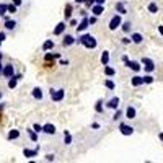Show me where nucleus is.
Wrapping results in <instances>:
<instances>
[{"mask_svg":"<svg viewBox=\"0 0 163 163\" xmlns=\"http://www.w3.org/2000/svg\"><path fill=\"white\" fill-rule=\"evenodd\" d=\"M131 41H132V43H135V44H140L142 41H144V36H142L140 33H134V34L131 36Z\"/></svg>","mask_w":163,"mask_h":163,"instance_id":"21","label":"nucleus"},{"mask_svg":"<svg viewBox=\"0 0 163 163\" xmlns=\"http://www.w3.org/2000/svg\"><path fill=\"white\" fill-rule=\"evenodd\" d=\"M144 83H153V77L152 75H145L144 77Z\"/></svg>","mask_w":163,"mask_h":163,"instance_id":"36","label":"nucleus"},{"mask_svg":"<svg viewBox=\"0 0 163 163\" xmlns=\"http://www.w3.org/2000/svg\"><path fill=\"white\" fill-rule=\"evenodd\" d=\"M147 8H149L150 13H157V11H158V5L153 4V2H152V4H149V7H147Z\"/></svg>","mask_w":163,"mask_h":163,"instance_id":"31","label":"nucleus"},{"mask_svg":"<svg viewBox=\"0 0 163 163\" xmlns=\"http://www.w3.org/2000/svg\"><path fill=\"white\" fill-rule=\"evenodd\" d=\"M7 139L8 140H16V139H20V131H18V129H11V131H8Z\"/></svg>","mask_w":163,"mask_h":163,"instance_id":"17","label":"nucleus"},{"mask_svg":"<svg viewBox=\"0 0 163 163\" xmlns=\"http://www.w3.org/2000/svg\"><path fill=\"white\" fill-rule=\"evenodd\" d=\"M116 10H117V13H119V15H126V13H127V10H126V7H124L122 2H117V4H116Z\"/></svg>","mask_w":163,"mask_h":163,"instance_id":"23","label":"nucleus"},{"mask_svg":"<svg viewBox=\"0 0 163 163\" xmlns=\"http://www.w3.org/2000/svg\"><path fill=\"white\" fill-rule=\"evenodd\" d=\"M142 64H144V69H145L149 74L155 70V64H153V60L149 59V57H144V59H142Z\"/></svg>","mask_w":163,"mask_h":163,"instance_id":"5","label":"nucleus"},{"mask_svg":"<svg viewBox=\"0 0 163 163\" xmlns=\"http://www.w3.org/2000/svg\"><path fill=\"white\" fill-rule=\"evenodd\" d=\"M101 64H103V65L109 64V52H108V51H104V52L101 54Z\"/></svg>","mask_w":163,"mask_h":163,"instance_id":"25","label":"nucleus"},{"mask_svg":"<svg viewBox=\"0 0 163 163\" xmlns=\"http://www.w3.org/2000/svg\"><path fill=\"white\" fill-rule=\"evenodd\" d=\"M2 69L4 67H2V59H0V74H2Z\"/></svg>","mask_w":163,"mask_h":163,"instance_id":"49","label":"nucleus"},{"mask_svg":"<svg viewBox=\"0 0 163 163\" xmlns=\"http://www.w3.org/2000/svg\"><path fill=\"white\" fill-rule=\"evenodd\" d=\"M104 75H108V77H114V75H116V70H114L113 67H109V65H104Z\"/></svg>","mask_w":163,"mask_h":163,"instance_id":"26","label":"nucleus"},{"mask_svg":"<svg viewBox=\"0 0 163 163\" xmlns=\"http://www.w3.org/2000/svg\"><path fill=\"white\" fill-rule=\"evenodd\" d=\"M131 43V38H122V44H129Z\"/></svg>","mask_w":163,"mask_h":163,"instance_id":"42","label":"nucleus"},{"mask_svg":"<svg viewBox=\"0 0 163 163\" xmlns=\"http://www.w3.org/2000/svg\"><path fill=\"white\" fill-rule=\"evenodd\" d=\"M95 109H96V113H103V101H101V99H98V101H96Z\"/></svg>","mask_w":163,"mask_h":163,"instance_id":"33","label":"nucleus"},{"mask_svg":"<svg viewBox=\"0 0 163 163\" xmlns=\"http://www.w3.org/2000/svg\"><path fill=\"white\" fill-rule=\"evenodd\" d=\"M2 75H4L5 78H10L15 75V65L13 64H7L4 69H2Z\"/></svg>","mask_w":163,"mask_h":163,"instance_id":"4","label":"nucleus"},{"mask_svg":"<svg viewBox=\"0 0 163 163\" xmlns=\"http://www.w3.org/2000/svg\"><path fill=\"white\" fill-rule=\"evenodd\" d=\"M28 131V134H29V139H31L33 142H38V132L34 131V129H26Z\"/></svg>","mask_w":163,"mask_h":163,"instance_id":"28","label":"nucleus"},{"mask_svg":"<svg viewBox=\"0 0 163 163\" xmlns=\"http://www.w3.org/2000/svg\"><path fill=\"white\" fill-rule=\"evenodd\" d=\"M158 33L163 36V25H160V26H158Z\"/></svg>","mask_w":163,"mask_h":163,"instance_id":"44","label":"nucleus"},{"mask_svg":"<svg viewBox=\"0 0 163 163\" xmlns=\"http://www.w3.org/2000/svg\"><path fill=\"white\" fill-rule=\"evenodd\" d=\"M5 38H7V36H5V33H0V44L5 41Z\"/></svg>","mask_w":163,"mask_h":163,"instance_id":"41","label":"nucleus"},{"mask_svg":"<svg viewBox=\"0 0 163 163\" xmlns=\"http://www.w3.org/2000/svg\"><path fill=\"white\" fill-rule=\"evenodd\" d=\"M121 104V99L117 98V96H113L111 99H108L106 101V108H109V109H117Z\"/></svg>","mask_w":163,"mask_h":163,"instance_id":"7","label":"nucleus"},{"mask_svg":"<svg viewBox=\"0 0 163 163\" xmlns=\"http://www.w3.org/2000/svg\"><path fill=\"white\" fill-rule=\"evenodd\" d=\"M54 41L52 39H47V41H44V44H43V51H51V49H54Z\"/></svg>","mask_w":163,"mask_h":163,"instance_id":"22","label":"nucleus"},{"mask_svg":"<svg viewBox=\"0 0 163 163\" xmlns=\"http://www.w3.org/2000/svg\"><path fill=\"white\" fill-rule=\"evenodd\" d=\"M13 4L16 5V7H20V5L23 4V0H13Z\"/></svg>","mask_w":163,"mask_h":163,"instance_id":"43","label":"nucleus"},{"mask_svg":"<svg viewBox=\"0 0 163 163\" xmlns=\"http://www.w3.org/2000/svg\"><path fill=\"white\" fill-rule=\"evenodd\" d=\"M31 95H33V98L38 99V101H41V99L44 98V92H43V88H41V87H34V88H33V92H31Z\"/></svg>","mask_w":163,"mask_h":163,"instance_id":"8","label":"nucleus"},{"mask_svg":"<svg viewBox=\"0 0 163 163\" xmlns=\"http://www.w3.org/2000/svg\"><path fill=\"white\" fill-rule=\"evenodd\" d=\"M54 158H56V157H54V153H47V155H46L47 162H54Z\"/></svg>","mask_w":163,"mask_h":163,"instance_id":"39","label":"nucleus"},{"mask_svg":"<svg viewBox=\"0 0 163 163\" xmlns=\"http://www.w3.org/2000/svg\"><path fill=\"white\" fill-rule=\"evenodd\" d=\"M33 129H34L38 134H39V132H43V126H41V124H34V126H33Z\"/></svg>","mask_w":163,"mask_h":163,"instance_id":"38","label":"nucleus"},{"mask_svg":"<svg viewBox=\"0 0 163 163\" xmlns=\"http://www.w3.org/2000/svg\"><path fill=\"white\" fill-rule=\"evenodd\" d=\"M92 13H93V15H96V16L103 15V13H104V5H99V4L93 5V7H92Z\"/></svg>","mask_w":163,"mask_h":163,"instance_id":"14","label":"nucleus"},{"mask_svg":"<svg viewBox=\"0 0 163 163\" xmlns=\"http://www.w3.org/2000/svg\"><path fill=\"white\" fill-rule=\"evenodd\" d=\"M43 132H44V134H47V135H54V134H56V126L51 124V122H47V124L43 126Z\"/></svg>","mask_w":163,"mask_h":163,"instance_id":"12","label":"nucleus"},{"mask_svg":"<svg viewBox=\"0 0 163 163\" xmlns=\"http://www.w3.org/2000/svg\"><path fill=\"white\" fill-rule=\"evenodd\" d=\"M104 87H106L108 90H114V88H116L114 82H113V80H109V78H106V80H104Z\"/></svg>","mask_w":163,"mask_h":163,"instance_id":"29","label":"nucleus"},{"mask_svg":"<svg viewBox=\"0 0 163 163\" xmlns=\"http://www.w3.org/2000/svg\"><path fill=\"white\" fill-rule=\"evenodd\" d=\"M92 127H93V129H99V124H96V122H93V124H92Z\"/></svg>","mask_w":163,"mask_h":163,"instance_id":"46","label":"nucleus"},{"mask_svg":"<svg viewBox=\"0 0 163 163\" xmlns=\"http://www.w3.org/2000/svg\"><path fill=\"white\" fill-rule=\"evenodd\" d=\"M64 16H65V20H70V16H72V5H70V4H67V5H65Z\"/></svg>","mask_w":163,"mask_h":163,"instance_id":"24","label":"nucleus"},{"mask_svg":"<svg viewBox=\"0 0 163 163\" xmlns=\"http://www.w3.org/2000/svg\"><path fill=\"white\" fill-rule=\"evenodd\" d=\"M90 26V21H88V18H87V15H83V20H82L80 23H78V26H75L77 28V31L80 33V31H85L87 28Z\"/></svg>","mask_w":163,"mask_h":163,"instance_id":"10","label":"nucleus"},{"mask_svg":"<svg viewBox=\"0 0 163 163\" xmlns=\"http://www.w3.org/2000/svg\"><path fill=\"white\" fill-rule=\"evenodd\" d=\"M70 26H77V20H70Z\"/></svg>","mask_w":163,"mask_h":163,"instance_id":"45","label":"nucleus"},{"mask_svg":"<svg viewBox=\"0 0 163 163\" xmlns=\"http://www.w3.org/2000/svg\"><path fill=\"white\" fill-rule=\"evenodd\" d=\"M64 144L65 145H70L72 144V135H70L69 131H64Z\"/></svg>","mask_w":163,"mask_h":163,"instance_id":"27","label":"nucleus"},{"mask_svg":"<svg viewBox=\"0 0 163 163\" xmlns=\"http://www.w3.org/2000/svg\"><path fill=\"white\" fill-rule=\"evenodd\" d=\"M60 54H46L44 56V59H46V62H49V60H54V59H59Z\"/></svg>","mask_w":163,"mask_h":163,"instance_id":"30","label":"nucleus"},{"mask_svg":"<svg viewBox=\"0 0 163 163\" xmlns=\"http://www.w3.org/2000/svg\"><path fill=\"white\" fill-rule=\"evenodd\" d=\"M0 59H2V52H0Z\"/></svg>","mask_w":163,"mask_h":163,"instance_id":"51","label":"nucleus"},{"mask_svg":"<svg viewBox=\"0 0 163 163\" xmlns=\"http://www.w3.org/2000/svg\"><path fill=\"white\" fill-rule=\"evenodd\" d=\"M75 43H77V39H75L74 34H65L64 39H62V46L64 47H70L72 44H75Z\"/></svg>","mask_w":163,"mask_h":163,"instance_id":"6","label":"nucleus"},{"mask_svg":"<svg viewBox=\"0 0 163 163\" xmlns=\"http://www.w3.org/2000/svg\"><path fill=\"white\" fill-rule=\"evenodd\" d=\"M38 150H39V147H36V149H25L23 150V155L26 157V158H33V157H36L38 155Z\"/></svg>","mask_w":163,"mask_h":163,"instance_id":"15","label":"nucleus"},{"mask_svg":"<svg viewBox=\"0 0 163 163\" xmlns=\"http://www.w3.org/2000/svg\"><path fill=\"white\" fill-rule=\"evenodd\" d=\"M131 83H132V87H140V85H144V77H139V75H135V77L131 78Z\"/></svg>","mask_w":163,"mask_h":163,"instance_id":"19","label":"nucleus"},{"mask_svg":"<svg viewBox=\"0 0 163 163\" xmlns=\"http://www.w3.org/2000/svg\"><path fill=\"white\" fill-rule=\"evenodd\" d=\"M124 64L127 65L129 69H132V70H134V72H139V70H140V69H142V65L139 64L137 60H127V62H124Z\"/></svg>","mask_w":163,"mask_h":163,"instance_id":"13","label":"nucleus"},{"mask_svg":"<svg viewBox=\"0 0 163 163\" xmlns=\"http://www.w3.org/2000/svg\"><path fill=\"white\" fill-rule=\"evenodd\" d=\"M49 96L54 103H60V101L65 98V90L64 88H51Z\"/></svg>","mask_w":163,"mask_h":163,"instance_id":"2","label":"nucleus"},{"mask_svg":"<svg viewBox=\"0 0 163 163\" xmlns=\"http://www.w3.org/2000/svg\"><path fill=\"white\" fill-rule=\"evenodd\" d=\"M77 43L82 44V46H85L87 49H95V47L98 46V41H96V38L93 34H83V36H80V38L77 39Z\"/></svg>","mask_w":163,"mask_h":163,"instance_id":"1","label":"nucleus"},{"mask_svg":"<svg viewBox=\"0 0 163 163\" xmlns=\"http://www.w3.org/2000/svg\"><path fill=\"white\" fill-rule=\"evenodd\" d=\"M7 11H8V13H16V5H15V4L7 5Z\"/></svg>","mask_w":163,"mask_h":163,"instance_id":"34","label":"nucleus"},{"mask_svg":"<svg viewBox=\"0 0 163 163\" xmlns=\"http://www.w3.org/2000/svg\"><path fill=\"white\" fill-rule=\"evenodd\" d=\"M21 78H23V75H21V74H20V75H13V77H10V78H8V88L13 90L15 87L18 85V80H21Z\"/></svg>","mask_w":163,"mask_h":163,"instance_id":"11","label":"nucleus"},{"mask_svg":"<svg viewBox=\"0 0 163 163\" xmlns=\"http://www.w3.org/2000/svg\"><path fill=\"white\" fill-rule=\"evenodd\" d=\"M158 137H160V140L163 142V132H160V134H158Z\"/></svg>","mask_w":163,"mask_h":163,"instance_id":"48","label":"nucleus"},{"mask_svg":"<svg viewBox=\"0 0 163 163\" xmlns=\"http://www.w3.org/2000/svg\"><path fill=\"white\" fill-rule=\"evenodd\" d=\"M88 21H90V25H95V23H96V15H95V16H90Z\"/></svg>","mask_w":163,"mask_h":163,"instance_id":"40","label":"nucleus"},{"mask_svg":"<svg viewBox=\"0 0 163 163\" xmlns=\"http://www.w3.org/2000/svg\"><path fill=\"white\" fill-rule=\"evenodd\" d=\"M16 20H10V18H8V20H5V28L8 29V31H11V29H15L16 28Z\"/></svg>","mask_w":163,"mask_h":163,"instance_id":"20","label":"nucleus"},{"mask_svg":"<svg viewBox=\"0 0 163 163\" xmlns=\"http://www.w3.org/2000/svg\"><path fill=\"white\" fill-rule=\"evenodd\" d=\"M87 0H75V4H85Z\"/></svg>","mask_w":163,"mask_h":163,"instance_id":"47","label":"nucleus"},{"mask_svg":"<svg viewBox=\"0 0 163 163\" xmlns=\"http://www.w3.org/2000/svg\"><path fill=\"white\" fill-rule=\"evenodd\" d=\"M2 96H4V95H2V92H0V99H2Z\"/></svg>","mask_w":163,"mask_h":163,"instance_id":"50","label":"nucleus"},{"mask_svg":"<svg viewBox=\"0 0 163 163\" xmlns=\"http://www.w3.org/2000/svg\"><path fill=\"white\" fill-rule=\"evenodd\" d=\"M117 119H121V111H119V108L116 109V113H114V116H113V121H117Z\"/></svg>","mask_w":163,"mask_h":163,"instance_id":"37","label":"nucleus"},{"mask_svg":"<svg viewBox=\"0 0 163 163\" xmlns=\"http://www.w3.org/2000/svg\"><path fill=\"white\" fill-rule=\"evenodd\" d=\"M135 116H137V109H135L134 106H127V109H126V117H127V119H135Z\"/></svg>","mask_w":163,"mask_h":163,"instance_id":"16","label":"nucleus"},{"mask_svg":"<svg viewBox=\"0 0 163 163\" xmlns=\"http://www.w3.org/2000/svg\"><path fill=\"white\" fill-rule=\"evenodd\" d=\"M131 29H132V23L131 21H126L124 25H122V31H124V33H129Z\"/></svg>","mask_w":163,"mask_h":163,"instance_id":"32","label":"nucleus"},{"mask_svg":"<svg viewBox=\"0 0 163 163\" xmlns=\"http://www.w3.org/2000/svg\"><path fill=\"white\" fill-rule=\"evenodd\" d=\"M119 131H121L122 135H132L134 134V127H132V126H127V124H121Z\"/></svg>","mask_w":163,"mask_h":163,"instance_id":"9","label":"nucleus"},{"mask_svg":"<svg viewBox=\"0 0 163 163\" xmlns=\"http://www.w3.org/2000/svg\"><path fill=\"white\" fill-rule=\"evenodd\" d=\"M64 31H65V23H64V21H60L59 25L54 28V36H60Z\"/></svg>","mask_w":163,"mask_h":163,"instance_id":"18","label":"nucleus"},{"mask_svg":"<svg viewBox=\"0 0 163 163\" xmlns=\"http://www.w3.org/2000/svg\"><path fill=\"white\" fill-rule=\"evenodd\" d=\"M5 15H7V5L0 4V16H5Z\"/></svg>","mask_w":163,"mask_h":163,"instance_id":"35","label":"nucleus"},{"mask_svg":"<svg viewBox=\"0 0 163 163\" xmlns=\"http://www.w3.org/2000/svg\"><path fill=\"white\" fill-rule=\"evenodd\" d=\"M122 25V20H121V15H114L113 18L109 20V29L111 31H116L119 26Z\"/></svg>","mask_w":163,"mask_h":163,"instance_id":"3","label":"nucleus"}]
</instances>
